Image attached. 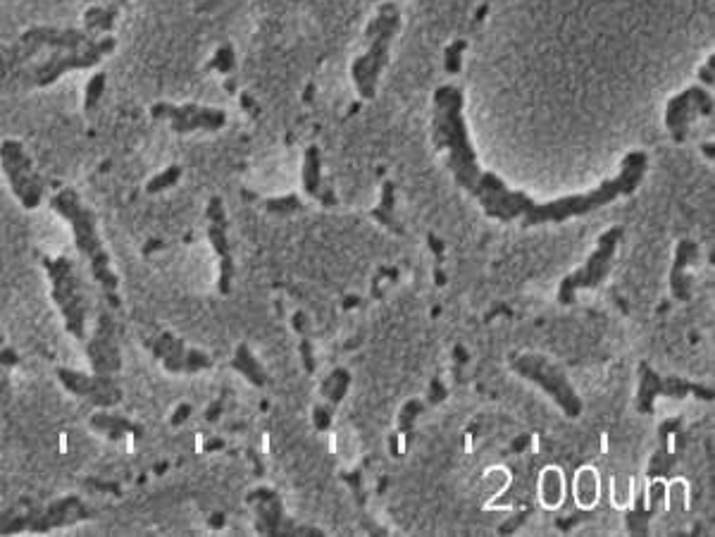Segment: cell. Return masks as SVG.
I'll list each match as a JSON object with an SVG mask.
<instances>
[{"instance_id":"cell-1","label":"cell","mask_w":715,"mask_h":537,"mask_svg":"<svg viewBox=\"0 0 715 537\" xmlns=\"http://www.w3.org/2000/svg\"><path fill=\"white\" fill-rule=\"evenodd\" d=\"M463 91L458 86L444 84L434 91V120L432 137L439 151H446V168L460 189L475 196L484 215L499 222H520L522 230L544 225V222H565L570 218H582L608 203L630 196L644 182L649 170V156L644 151H630L620 163V172L596 189L584 194L563 196V199L539 203L525 191H513L494 172L482 170L477 163L475 146H472L468 125L463 117Z\"/></svg>"},{"instance_id":"cell-2","label":"cell","mask_w":715,"mask_h":537,"mask_svg":"<svg viewBox=\"0 0 715 537\" xmlns=\"http://www.w3.org/2000/svg\"><path fill=\"white\" fill-rule=\"evenodd\" d=\"M51 208L62 220L70 222L74 244H77V251L82 253L84 261L89 263L93 280L101 285L103 296L108 299V304L113 308H120L122 301H120V294H117V289H120V277H117V273L113 270L108 251H105V246L101 242L96 213H93L82 201V196L70 187L60 189L58 194L53 196Z\"/></svg>"},{"instance_id":"cell-3","label":"cell","mask_w":715,"mask_h":537,"mask_svg":"<svg viewBox=\"0 0 715 537\" xmlns=\"http://www.w3.org/2000/svg\"><path fill=\"white\" fill-rule=\"evenodd\" d=\"M399 29H401L399 5L384 0V3L379 5L375 20H370L368 27H365L368 51L360 55L356 63L351 65V77L353 82H356L360 98H365V101H372L377 94L379 77H382V70L389 63L391 43H394Z\"/></svg>"},{"instance_id":"cell-4","label":"cell","mask_w":715,"mask_h":537,"mask_svg":"<svg viewBox=\"0 0 715 537\" xmlns=\"http://www.w3.org/2000/svg\"><path fill=\"white\" fill-rule=\"evenodd\" d=\"M43 268H46L48 280H51V296L58 306L65 330L77 339L86 342L89 332H86V316H89V304H86L82 277L74 270V263L67 256L48 258L43 256Z\"/></svg>"},{"instance_id":"cell-5","label":"cell","mask_w":715,"mask_h":537,"mask_svg":"<svg viewBox=\"0 0 715 537\" xmlns=\"http://www.w3.org/2000/svg\"><path fill=\"white\" fill-rule=\"evenodd\" d=\"M511 368L515 375L520 378L534 382L539 390H544L553 399V404L561 409L568 418H580L584 411V404L577 394L572 382L568 380V375L563 373V368L558 366L556 361H551L549 356L544 354H534V351H527V354H518L511 358Z\"/></svg>"},{"instance_id":"cell-6","label":"cell","mask_w":715,"mask_h":537,"mask_svg":"<svg viewBox=\"0 0 715 537\" xmlns=\"http://www.w3.org/2000/svg\"><path fill=\"white\" fill-rule=\"evenodd\" d=\"M625 227L623 225H613L608 227L606 232L596 239V249L589 253V258L584 261L582 268H577L575 273L565 275L558 285V304L572 306L577 301V292L582 289H594L599 287L603 280H606L608 273H611V265L615 253H618L620 239H623Z\"/></svg>"},{"instance_id":"cell-7","label":"cell","mask_w":715,"mask_h":537,"mask_svg":"<svg viewBox=\"0 0 715 537\" xmlns=\"http://www.w3.org/2000/svg\"><path fill=\"white\" fill-rule=\"evenodd\" d=\"M0 168H3L10 191L22 203L24 211H36L43 201V179L20 139H5L0 144Z\"/></svg>"},{"instance_id":"cell-8","label":"cell","mask_w":715,"mask_h":537,"mask_svg":"<svg viewBox=\"0 0 715 537\" xmlns=\"http://www.w3.org/2000/svg\"><path fill=\"white\" fill-rule=\"evenodd\" d=\"M117 41L113 36H103V39H93L89 46L77 48V51H53L43 63L31 72V84L34 86H51L58 82L62 74L74 70H89L98 65L105 55L115 51Z\"/></svg>"},{"instance_id":"cell-9","label":"cell","mask_w":715,"mask_h":537,"mask_svg":"<svg viewBox=\"0 0 715 537\" xmlns=\"http://www.w3.org/2000/svg\"><path fill=\"white\" fill-rule=\"evenodd\" d=\"M687 394H696V397L706 401L713 399L711 387H701L696 382L682 378H661L656 370H651L649 363L639 366V392L637 399H634V406H637L639 413H654L658 397L685 399Z\"/></svg>"},{"instance_id":"cell-10","label":"cell","mask_w":715,"mask_h":537,"mask_svg":"<svg viewBox=\"0 0 715 537\" xmlns=\"http://www.w3.org/2000/svg\"><path fill=\"white\" fill-rule=\"evenodd\" d=\"M55 375H58L60 385L65 387L67 392L74 394V397L89 401L91 406H98V409H113L124 397L122 387L113 380V375H101V373H82V370H72V368H55Z\"/></svg>"},{"instance_id":"cell-11","label":"cell","mask_w":715,"mask_h":537,"mask_svg":"<svg viewBox=\"0 0 715 537\" xmlns=\"http://www.w3.org/2000/svg\"><path fill=\"white\" fill-rule=\"evenodd\" d=\"M713 110V96L708 94L704 86H689L687 91L670 98L668 110H665V127H668L670 137L677 144H682L687 139L694 117H713Z\"/></svg>"},{"instance_id":"cell-12","label":"cell","mask_w":715,"mask_h":537,"mask_svg":"<svg viewBox=\"0 0 715 537\" xmlns=\"http://www.w3.org/2000/svg\"><path fill=\"white\" fill-rule=\"evenodd\" d=\"M153 120H170L172 132L189 134L196 129L203 132H217L227 125V113L220 108H205L196 103H184V106H172V103H155L151 108Z\"/></svg>"},{"instance_id":"cell-13","label":"cell","mask_w":715,"mask_h":537,"mask_svg":"<svg viewBox=\"0 0 715 537\" xmlns=\"http://www.w3.org/2000/svg\"><path fill=\"white\" fill-rule=\"evenodd\" d=\"M151 349H153V356L163 363L167 373L194 375V373H201V370L213 368V358L201 349L189 347L184 339L172 335V332H160V335L155 337V342L151 344Z\"/></svg>"},{"instance_id":"cell-14","label":"cell","mask_w":715,"mask_h":537,"mask_svg":"<svg viewBox=\"0 0 715 537\" xmlns=\"http://www.w3.org/2000/svg\"><path fill=\"white\" fill-rule=\"evenodd\" d=\"M205 218H208L210 246H213L215 256L220 258V280H217V289H220V294H229L234 282V253L232 242H229V220L225 201H222L220 196H213V199L208 201Z\"/></svg>"},{"instance_id":"cell-15","label":"cell","mask_w":715,"mask_h":537,"mask_svg":"<svg viewBox=\"0 0 715 537\" xmlns=\"http://www.w3.org/2000/svg\"><path fill=\"white\" fill-rule=\"evenodd\" d=\"M84 344L93 373L115 375L117 370L122 368L120 344H117V325L113 316L101 313L96 320V330H93L91 337H86Z\"/></svg>"},{"instance_id":"cell-16","label":"cell","mask_w":715,"mask_h":537,"mask_svg":"<svg viewBox=\"0 0 715 537\" xmlns=\"http://www.w3.org/2000/svg\"><path fill=\"white\" fill-rule=\"evenodd\" d=\"M91 509L82 502V497L67 495L51 502L48 506H34L29 533H51L55 528L74 526L79 521H89Z\"/></svg>"},{"instance_id":"cell-17","label":"cell","mask_w":715,"mask_h":537,"mask_svg":"<svg viewBox=\"0 0 715 537\" xmlns=\"http://www.w3.org/2000/svg\"><path fill=\"white\" fill-rule=\"evenodd\" d=\"M93 36L86 32V29H55V27H34L29 32H24L20 36V48L27 55V60L31 55H36L41 48H53V51H77V48L89 46Z\"/></svg>"},{"instance_id":"cell-18","label":"cell","mask_w":715,"mask_h":537,"mask_svg":"<svg viewBox=\"0 0 715 537\" xmlns=\"http://www.w3.org/2000/svg\"><path fill=\"white\" fill-rule=\"evenodd\" d=\"M246 502L253 509V516H256L258 533L282 535L294 530V526H291L284 516L282 499H279L277 492L270 490V487H256L253 492H248Z\"/></svg>"},{"instance_id":"cell-19","label":"cell","mask_w":715,"mask_h":537,"mask_svg":"<svg viewBox=\"0 0 715 537\" xmlns=\"http://www.w3.org/2000/svg\"><path fill=\"white\" fill-rule=\"evenodd\" d=\"M699 258V246L692 239H682L675 249L673 270H670V289L677 301L692 299V275H687V268Z\"/></svg>"},{"instance_id":"cell-20","label":"cell","mask_w":715,"mask_h":537,"mask_svg":"<svg viewBox=\"0 0 715 537\" xmlns=\"http://www.w3.org/2000/svg\"><path fill=\"white\" fill-rule=\"evenodd\" d=\"M303 189L308 196H313L322 206H334L337 196L332 189H325L322 184V153L317 146L306 148V158H303Z\"/></svg>"},{"instance_id":"cell-21","label":"cell","mask_w":715,"mask_h":537,"mask_svg":"<svg viewBox=\"0 0 715 537\" xmlns=\"http://www.w3.org/2000/svg\"><path fill=\"white\" fill-rule=\"evenodd\" d=\"M91 428L98 432V435H103V437H108L110 442H120L124 435H132L139 437L141 435V428L139 425H134L129 418H124V416H115V413H108V411H98V413H93L91 416Z\"/></svg>"},{"instance_id":"cell-22","label":"cell","mask_w":715,"mask_h":537,"mask_svg":"<svg viewBox=\"0 0 715 537\" xmlns=\"http://www.w3.org/2000/svg\"><path fill=\"white\" fill-rule=\"evenodd\" d=\"M232 368L236 370V373L244 375V378L251 382L253 387H265L267 382H270V375H267L263 363L253 356V351L248 349V344H239V347H236L234 358H232Z\"/></svg>"},{"instance_id":"cell-23","label":"cell","mask_w":715,"mask_h":537,"mask_svg":"<svg viewBox=\"0 0 715 537\" xmlns=\"http://www.w3.org/2000/svg\"><path fill=\"white\" fill-rule=\"evenodd\" d=\"M601 495V483H599V473L592 466H584L575 475V502L582 509H594L599 504Z\"/></svg>"},{"instance_id":"cell-24","label":"cell","mask_w":715,"mask_h":537,"mask_svg":"<svg viewBox=\"0 0 715 537\" xmlns=\"http://www.w3.org/2000/svg\"><path fill=\"white\" fill-rule=\"evenodd\" d=\"M117 10H120V5H91L89 10L84 12V29L93 36H101L108 34L110 29L115 27L117 20Z\"/></svg>"},{"instance_id":"cell-25","label":"cell","mask_w":715,"mask_h":537,"mask_svg":"<svg viewBox=\"0 0 715 537\" xmlns=\"http://www.w3.org/2000/svg\"><path fill=\"white\" fill-rule=\"evenodd\" d=\"M539 499L546 509H556L563 502V475L558 468H546L539 480Z\"/></svg>"},{"instance_id":"cell-26","label":"cell","mask_w":715,"mask_h":537,"mask_svg":"<svg viewBox=\"0 0 715 537\" xmlns=\"http://www.w3.org/2000/svg\"><path fill=\"white\" fill-rule=\"evenodd\" d=\"M348 385H351V373H348L346 368H334L325 378V382H322V397L332 406H337L344 401Z\"/></svg>"},{"instance_id":"cell-27","label":"cell","mask_w":715,"mask_h":537,"mask_svg":"<svg viewBox=\"0 0 715 537\" xmlns=\"http://www.w3.org/2000/svg\"><path fill=\"white\" fill-rule=\"evenodd\" d=\"M394 201H396V187L394 182H384L382 187V203L372 211V218H377L384 227H391L394 232H401V225L394 218Z\"/></svg>"},{"instance_id":"cell-28","label":"cell","mask_w":715,"mask_h":537,"mask_svg":"<svg viewBox=\"0 0 715 537\" xmlns=\"http://www.w3.org/2000/svg\"><path fill=\"white\" fill-rule=\"evenodd\" d=\"M182 165H170V168H165L163 172H158V175L148 179V184H146V194H160V191H167V189H172L174 184L182 179Z\"/></svg>"},{"instance_id":"cell-29","label":"cell","mask_w":715,"mask_h":537,"mask_svg":"<svg viewBox=\"0 0 715 537\" xmlns=\"http://www.w3.org/2000/svg\"><path fill=\"white\" fill-rule=\"evenodd\" d=\"M422 411H425V401L422 399H410L408 404L403 406L401 418H399V432L403 437H410V430H413L415 418H418Z\"/></svg>"},{"instance_id":"cell-30","label":"cell","mask_w":715,"mask_h":537,"mask_svg":"<svg viewBox=\"0 0 715 537\" xmlns=\"http://www.w3.org/2000/svg\"><path fill=\"white\" fill-rule=\"evenodd\" d=\"M103 91H105V74H93V77L89 79V84H86V98H84V108L89 110H96L98 108V103H101V98H103Z\"/></svg>"},{"instance_id":"cell-31","label":"cell","mask_w":715,"mask_h":537,"mask_svg":"<svg viewBox=\"0 0 715 537\" xmlns=\"http://www.w3.org/2000/svg\"><path fill=\"white\" fill-rule=\"evenodd\" d=\"M267 213H275V215H284V213H296L301 211V199H298L296 194H286L279 196V199H270L265 203Z\"/></svg>"},{"instance_id":"cell-32","label":"cell","mask_w":715,"mask_h":537,"mask_svg":"<svg viewBox=\"0 0 715 537\" xmlns=\"http://www.w3.org/2000/svg\"><path fill=\"white\" fill-rule=\"evenodd\" d=\"M463 51H465V41H456V43H451L449 48H446V51H444L446 72H451V74L460 72V55H463Z\"/></svg>"},{"instance_id":"cell-33","label":"cell","mask_w":715,"mask_h":537,"mask_svg":"<svg viewBox=\"0 0 715 537\" xmlns=\"http://www.w3.org/2000/svg\"><path fill=\"white\" fill-rule=\"evenodd\" d=\"M234 63H236V58H234V48L229 46H222L220 51L215 53V58H213V67L217 72H232L234 70Z\"/></svg>"},{"instance_id":"cell-34","label":"cell","mask_w":715,"mask_h":537,"mask_svg":"<svg viewBox=\"0 0 715 537\" xmlns=\"http://www.w3.org/2000/svg\"><path fill=\"white\" fill-rule=\"evenodd\" d=\"M632 497V485L627 478H615L613 480V504L623 506L627 504V499Z\"/></svg>"},{"instance_id":"cell-35","label":"cell","mask_w":715,"mask_h":537,"mask_svg":"<svg viewBox=\"0 0 715 537\" xmlns=\"http://www.w3.org/2000/svg\"><path fill=\"white\" fill-rule=\"evenodd\" d=\"M313 421L317 430H329V425H332V409L327 406H315L313 411Z\"/></svg>"},{"instance_id":"cell-36","label":"cell","mask_w":715,"mask_h":537,"mask_svg":"<svg viewBox=\"0 0 715 537\" xmlns=\"http://www.w3.org/2000/svg\"><path fill=\"white\" fill-rule=\"evenodd\" d=\"M301 356H303V366H306V373H315V356H313V344H310L308 335L303 337L301 342Z\"/></svg>"},{"instance_id":"cell-37","label":"cell","mask_w":715,"mask_h":537,"mask_svg":"<svg viewBox=\"0 0 715 537\" xmlns=\"http://www.w3.org/2000/svg\"><path fill=\"white\" fill-rule=\"evenodd\" d=\"M699 79H701V84L711 86V89H713V84H715V55H711V58L706 60V65L701 67Z\"/></svg>"},{"instance_id":"cell-38","label":"cell","mask_w":715,"mask_h":537,"mask_svg":"<svg viewBox=\"0 0 715 537\" xmlns=\"http://www.w3.org/2000/svg\"><path fill=\"white\" fill-rule=\"evenodd\" d=\"M17 363H20V354H17L15 349L5 347L3 351H0V366H3V368H15Z\"/></svg>"},{"instance_id":"cell-39","label":"cell","mask_w":715,"mask_h":537,"mask_svg":"<svg viewBox=\"0 0 715 537\" xmlns=\"http://www.w3.org/2000/svg\"><path fill=\"white\" fill-rule=\"evenodd\" d=\"M191 413H194V406H191V404H179L177 411L172 413V425H182L186 418L191 416Z\"/></svg>"},{"instance_id":"cell-40","label":"cell","mask_w":715,"mask_h":537,"mask_svg":"<svg viewBox=\"0 0 715 537\" xmlns=\"http://www.w3.org/2000/svg\"><path fill=\"white\" fill-rule=\"evenodd\" d=\"M294 330L301 332L303 337L308 335V316H306V313H296V316H294Z\"/></svg>"},{"instance_id":"cell-41","label":"cell","mask_w":715,"mask_h":537,"mask_svg":"<svg viewBox=\"0 0 715 537\" xmlns=\"http://www.w3.org/2000/svg\"><path fill=\"white\" fill-rule=\"evenodd\" d=\"M222 523H225V514H213L210 518V528H222Z\"/></svg>"},{"instance_id":"cell-42","label":"cell","mask_w":715,"mask_h":537,"mask_svg":"<svg viewBox=\"0 0 715 537\" xmlns=\"http://www.w3.org/2000/svg\"><path fill=\"white\" fill-rule=\"evenodd\" d=\"M701 151H704V156H706V158H711V160H713V156H715V146H713V141H711V144H704V146H701Z\"/></svg>"},{"instance_id":"cell-43","label":"cell","mask_w":715,"mask_h":537,"mask_svg":"<svg viewBox=\"0 0 715 537\" xmlns=\"http://www.w3.org/2000/svg\"><path fill=\"white\" fill-rule=\"evenodd\" d=\"M8 344H5V337H3V332H0V351H3Z\"/></svg>"},{"instance_id":"cell-44","label":"cell","mask_w":715,"mask_h":537,"mask_svg":"<svg viewBox=\"0 0 715 537\" xmlns=\"http://www.w3.org/2000/svg\"><path fill=\"white\" fill-rule=\"evenodd\" d=\"M115 3H117V5H120V8H124V5H127V3H129V0H115Z\"/></svg>"},{"instance_id":"cell-45","label":"cell","mask_w":715,"mask_h":537,"mask_svg":"<svg viewBox=\"0 0 715 537\" xmlns=\"http://www.w3.org/2000/svg\"><path fill=\"white\" fill-rule=\"evenodd\" d=\"M84 3H96V0H84Z\"/></svg>"},{"instance_id":"cell-46","label":"cell","mask_w":715,"mask_h":537,"mask_svg":"<svg viewBox=\"0 0 715 537\" xmlns=\"http://www.w3.org/2000/svg\"><path fill=\"white\" fill-rule=\"evenodd\" d=\"M375 3H379V0H375Z\"/></svg>"}]
</instances>
